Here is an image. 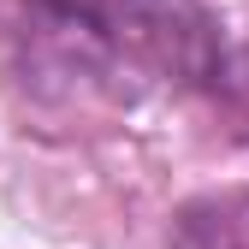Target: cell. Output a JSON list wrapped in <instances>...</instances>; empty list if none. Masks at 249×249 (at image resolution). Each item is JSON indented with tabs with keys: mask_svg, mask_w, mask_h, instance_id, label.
Segmentation results:
<instances>
[{
	"mask_svg": "<svg viewBox=\"0 0 249 249\" xmlns=\"http://www.w3.org/2000/svg\"><path fill=\"white\" fill-rule=\"evenodd\" d=\"M48 36L154 83H213L226 36L202 0H24Z\"/></svg>",
	"mask_w": 249,
	"mask_h": 249,
	"instance_id": "obj_1",
	"label": "cell"
},
{
	"mask_svg": "<svg viewBox=\"0 0 249 249\" xmlns=\"http://www.w3.org/2000/svg\"><path fill=\"white\" fill-rule=\"evenodd\" d=\"M172 249H249V190H208L172 213Z\"/></svg>",
	"mask_w": 249,
	"mask_h": 249,
	"instance_id": "obj_2",
	"label": "cell"
}]
</instances>
